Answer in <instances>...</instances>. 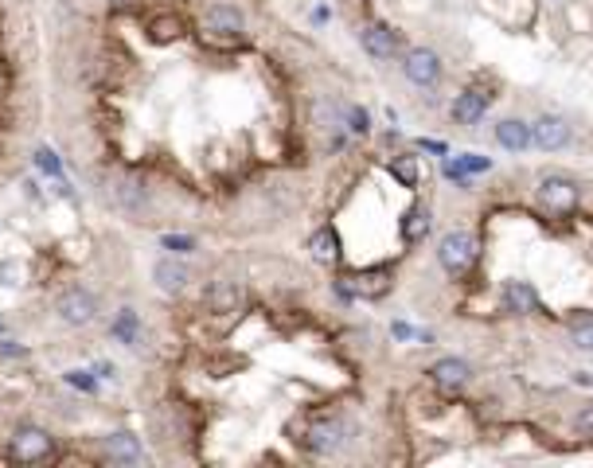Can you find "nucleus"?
<instances>
[{
  "label": "nucleus",
  "instance_id": "f257e3e1",
  "mask_svg": "<svg viewBox=\"0 0 593 468\" xmlns=\"http://www.w3.org/2000/svg\"><path fill=\"white\" fill-rule=\"evenodd\" d=\"M477 254H480V242L472 238V234L453 230V234H445V238H441L438 261H441V269H449V273H464V269H472Z\"/></svg>",
  "mask_w": 593,
  "mask_h": 468
},
{
  "label": "nucleus",
  "instance_id": "f03ea898",
  "mask_svg": "<svg viewBox=\"0 0 593 468\" xmlns=\"http://www.w3.org/2000/svg\"><path fill=\"white\" fill-rule=\"evenodd\" d=\"M570 136H574V129H570V121H566V117H558V113H542L539 121L531 125V144L542 149V152L566 149Z\"/></svg>",
  "mask_w": 593,
  "mask_h": 468
},
{
  "label": "nucleus",
  "instance_id": "393cba45",
  "mask_svg": "<svg viewBox=\"0 0 593 468\" xmlns=\"http://www.w3.org/2000/svg\"><path fill=\"white\" fill-rule=\"evenodd\" d=\"M36 164H39L43 172H51V176L63 172V164H59V156H55L51 149H39V152H36Z\"/></svg>",
  "mask_w": 593,
  "mask_h": 468
},
{
  "label": "nucleus",
  "instance_id": "423d86ee",
  "mask_svg": "<svg viewBox=\"0 0 593 468\" xmlns=\"http://www.w3.org/2000/svg\"><path fill=\"white\" fill-rule=\"evenodd\" d=\"M344 441H348V425H344L340 417H316L309 425V437H304V445H309L312 453H336Z\"/></svg>",
  "mask_w": 593,
  "mask_h": 468
},
{
  "label": "nucleus",
  "instance_id": "b1692460",
  "mask_svg": "<svg viewBox=\"0 0 593 468\" xmlns=\"http://www.w3.org/2000/svg\"><path fill=\"white\" fill-rule=\"evenodd\" d=\"M161 246L164 250H176V254H187V250H195V238H187V234H164Z\"/></svg>",
  "mask_w": 593,
  "mask_h": 468
},
{
  "label": "nucleus",
  "instance_id": "bb28decb",
  "mask_svg": "<svg viewBox=\"0 0 593 468\" xmlns=\"http://www.w3.org/2000/svg\"><path fill=\"white\" fill-rule=\"evenodd\" d=\"M172 35H180V20H176V24H172V20H156V24H153V39H161V43H164V39H172Z\"/></svg>",
  "mask_w": 593,
  "mask_h": 468
},
{
  "label": "nucleus",
  "instance_id": "39448f33",
  "mask_svg": "<svg viewBox=\"0 0 593 468\" xmlns=\"http://www.w3.org/2000/svg\"><path fill=\"white\" fill-rule=\"evenodd\" d=\"M55 308L67 324H78V328L94 324V316H98V300H94V292H86V289H67Z\"/></svg>",
  "mask_w": 593,
  "mask_h": 468
},
{
  "label": "nucleus",
  "instance_id": "412c9836",
  "mask_svg": "<svg viewBox=\"0 0 593 468\" xmlns=\"http://www.w3.org/2000/svg\"><path fill=\"white\" fill-rule=\"evenodd\" d=\"M114 336L122 339V344H133V339H137V316H133L130 308H125L122 316L114 320Z\"/></svg>",
  "mask_w": 593,
  "mask_h": 468
},
{
  "label": "nucleus",
  "instance_id": "6ab92c4d",
  "mask_svg": "<svg viewBox=\"0 0 593 468\" xmlns=\"http://www.w3.org/2000/svg\"><path fill=\"white\" fill-rule=\"evenodd\" d=\"M117 203H122V207H130V211H137L145 203V188L137 180H117Z\"/></svg>",
  "mask_w": 593,
  "mask_h": 468
},
{
  "label": "nucleus",
  "instance_id": "9b49d317",
  "mask_svg": "<svg viewBox=\"0 0 593 468\" xmlns=\"http://www.w3.org/2000/svg\"><path fill=\"white\" fill-rule=\"evenodd\" d=\"M207 32H215V35H223V39H234V35H242V12L239 8H231V4H215V8H207Z\"/></svg>",
  "mask_w": 593,
  "mask_h": 468
},
{
  "label": "nucleus",
  "instance_id": "ddd939ff",
  "mask_svg": "<svg viewBox=\"0 0 593 468\" xmlns=\"http://www.w3.org/2000/svg\"><path fill=\"white\" fill-rule=\"evenodd\" d=\"M496 141H500L508 152L531 149V125L519 121V117H503V121L496 125Z\"/></svg>",
  "mask_w": 593,
  "mask_h": 468
},
{
  "label": "nucleus",
  "instance_id": "2f4dec72",
  "mask_svg": "<svg viewBox=\"0 0 593 468\" xmlns=\"http://www.w3.org/2000/svg\"><path fill=\"white\" fill-rule=\"evenodd\" d=\"M0 332H4V324H0Z\"/></svg>",
  "mask_w": 593,
  "mask_h": 468
},
{
  "label": "nucleus",
  "instance_id": "dca6fc26",
  "mask_svg": "<svg viewBox=\"0 0 593 468\" xmlns=\"http://www.w3.org/2000/svg\"><path fill=\"white\" fill-rule=\"evenodd\" d=\"M207 305H211L215 312H234L242 305V289L234 285V281H219V285L207 292Z\"/></svg>",
  "mask_w": 593,
  "mask_h": 468
},
{
  "label": "nucleus",
  "instance_id": "5701e85b",
  "mask_svg": "<svg viewBox=\"0 0 593 468\" xmlns=\"http://www.w3.org/2000/svg\"><path fill=\"white\" fill-rule=\"evenodd\" d=\"M67 383L78 386V390H86V394H94V390H98V378L91 375V370H67Z\"/></svg>",
  "mask_w": 593,
  "mask_h": 468
},
{
  "label": "nucleus",
  "instance_id": "c756f323",
  "mask_svg": "<svg viewBox=\"0 0 593 468\" xmlns=\"http://www.w3.org/2000/svg\"><path fill=\"white\" fill-rule=\"evenodd\" d=\"M394 336H399V339H414V336H418V332H414L410 324H394Z\"/></svg>",
  "mask_w": 593,
  "mask_h": 468
},
{
  "label": "nucleus",
  "instance_id": "1a4fd4ad",
  "mask_svg": "<svg viewBox=\"0 0 593 468\" xmlns=\"http://www.w3.org/2000/svg\"><path fill=\"white\" fill-rule=\"evenodd\" d=\"M503 305H508L511 312H519V316H535V312H542L539 292L531 289L527 281H508V285H503Z\"/></svg>",
  "mask_w": 593,
  "mask_h": 468
},
{
  "label": "nucleus",
  "instance_id": "f8f14e48",
  "mask_svg": "<svg viewBox=\"0 0 593 468\" xmlns=\"http://www.w3.org/2000/svg\"><path fill=\"white\" fill-rule=\"evenodd\" d=\"M430 375H433V383L438 386H464L472 378V367L464 363V359H457V355H445V359H438V363L430 367Z\"/></svg>",
  "mask_w": 593,
  "mask_h": 468
},
{
  "label": "nucleus",
  "instance_id": "7ed1b4c3",
  "mask_svg": "<svg viewBox=\"0 0 593 468\" xmlns=\"http://www.w3.org/2000/svg\"><path fill=\"white\" fill-rule=\"evenodd\" d=\"M402 74L410 78L414 86H433L441 78V55L430 51V47H414L402 58Z\"/></svg>",
  "mask_w": 593,
  "mask_h": 468
},
{
  "label": "nucleus",
  "instance_id": "2eb2a0df",
  "mask_svg": "<svg viewBox=\"0 0 593 468\" xmlns=\"http://www.w3.org/2000/svg\"><path fill=\"white\" fill-rule=\"evenodd\" d=\"M153 277H156V285H161L164 292H180L187 285V266L184 261H172V258H164V261H156V269H153Z\"/></svg>",
  "mask_w": 593,
  "mask_h": 468
},
{
  "label": "nucleus",
  "instance_id": "6e6552de",
  "mask_svg": "<svg viewBox=\"0 0 593 468\" xmlns=\"http://www.w3.org/2000/svg\"><path fill=\"white\" fill-rule=\"evenodd\" d=\"M360 43H363V51H368L371 58H379V63H387V58L399 55V35H394L391 27H383V24H368V27H363Z\"/></svg>",
  "mask_w": 593,
  "mask_h": 468
},
{
  "label": "nucleus",
  "instance_id": "a878e982",
  "mask_svg": "<svg viewBox=\"0 0 593 468\" xmlns=\"http://www.w3.org/2000/svg\"><path fill=\"white\" fill-rule=\"evenodd\" d=\"M574 429L581 437H593V406H581L574 414Z\"/></svg>",
  "mask_w": 593,
  "mask_h": 468
},
{
  "label": "nucleus",
  "instance_id": "f3484780",
  "mask_svg": "<svg viewBox=\"0 0 593 468\" xmlns=\"http://www.w3.org/2000/svg\"><path fill=\"white\" fill-rule=\"evenodd\" d=\"M309 246H312V258H316V261H336V258H340V238H336L332 227H320V230H316Z\"/></svg>",
  "mask_w": 593,
  "mask_h": 468
},
{
  "label": "nucleus",
  "instance_id": "7c9ffc66",
  "mask_svg": "<svg viewBox=\"0 0 593 468\" xmlns=\"http://www.w3.org/2000/svg\"><path fill=\"white\" fill-rule=\"evenodd\" d=\"M114 4H122V0H114Z\"/></svg>",
  "mask_w": 593,
  "mask_h": 468
},
{
  "label": "nucleus",
  "instance_id": "a211bd4d",
  "mask_svg": "<svg viewBox=\"0 0 593 468\" xmlns=\"http://www.w3.org/2000/svg\"><path fill=\"white\" fill-rule=\"evenodd\" d=\"M426 230H430V211L418 203V207H410V211H407V222H402V234H407L410 242H418Z\"/></svg>",
  "mask_w": 593,
  "mask_h": 468
},
{
  "label": "nucleus",
  "instance_id": "cd10ccee",
  "mask_svg": "<svg viewBox=\"0 0 593 468\" xmlns=\"http://www.w3.org/2000/svg\"><path fill=\"white\" fill-rule=\"evenodd\" d=\"M391 172L399 176L402 183H407V188H414V180H418V172H414V160L407 164V160H399V164H391Z\"/></svg>",
  "mask_w": 593,
  "mask_h": 468
},
{
  "label": "nucleus",
  "instance_id": "20e7f679",
  "mask_svg": "<svg viewBox=\"0 0 593 468\" xmlns=\"http://www.w3.org/2000/svg\"><path fill=\"white\" fill-rule=\"evenodd\" d=\"M51 433H43L39 425H20L12 433V456L16 461H43V456H51Z\"/></svg>",
  "mask_w": 593,
  "mask_h": 468
},
{
  "label": "nucleus",
  "instance_id": "c85d7f7f",
  "mask_svg": "<svg viewBox=\"0 0 593 468\" xmlns=\"http://www.w3.org/2000/svg\"><path fill=\"white\" fill-rule=\"evenodd\" d=\"M348 117H352V129H355V133H368V129H371V125H368V113H363L360 105H352Z\"/></svg>",
  "mask_w": 593,
  "mask_h": 468
},
{
  "label": "nucleus",
  "instance_id": "0eeeda50",
  "mask_svg": "<svg viewBox=\"0 0 593 468\" xmlns=\"http://www.w3.org/2000/svg\"><path fill=\"white\" fill-rule=\"evenodd\" d=\"M535 191H539V199L547 203V207H555V211H570V207L578 203V188H574V180H570V176H558V172L542 176Z\"/></svg>",
  "mask_w": 593,
  "mask_h": 468
},
{
  "label": "nucleus",
  "instance_id": "9d476101",
  "mask_svg": "<svg viewBox=\"0 0 593 468\" xmlns=\"http://www.w3.org/2000/svg\"><path fill=\"white\" fill-rule=\"evenodd\" d=\"M102 445H106V456H110V461H117V464H137V461H145L141 441H137L133 433H125V429L110 433Z\"/></svg>",
  "mask_w": 593,
  "mask_h": 468
},
{
  "label": "nucleus",
  "instance_id": "4be33fe9",
  "mask_svg": "<svg viewBox=\"0 0 593 468\" xmlns=\"http://www.w3.org/2000/svg\"><path fill=\"white\" fill-rule=\"evenodd\" d=\"M570 339H574L578 351H593V320H574V328H570Z\"/></svg>",
  "mask_w": 593,
  "mask_h": 468
},
{
  "label": "nucleus",
  "instance_id": "4468645a",
  "mask_svg": "<svg viewBox=\"0 0 593 468\" xmlns=\"http://www.w3.org/2000/svg\"><path fill=\"white\" fill-rule=\"evenodd\" d=\"M484 110H488V94H480V90H464L457 102H453V117H457L461 125H477Z\"/></svg>",
  "mask_w": 593,
  "mask_h": 468
},
{
  "label": "nucleus",
  "instance_id": "aec40b11",
  "mask_svg": "<svg viewBox=\"0 0 593 468\" xmlns=\"http://www.w3.org/2000/svg\"><path fill=\"white\" fill-rule=\"evenodd\" d=\"M464 172H488V160L484 156H464L457 164H445V176H453V180H461Z\"/></svg>",
  "mask_w": 593,
  "mask_h": 468
}]
</instances>
